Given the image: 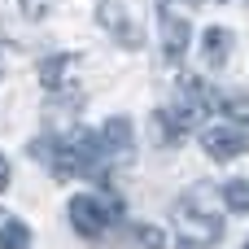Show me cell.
Wrapping results in <instances>:
<instances>
[{"instance_id":"5bb4252c","label":"cell","mask_w":249,"mask_h":249,"mask_svg":"<svg viewBox=\"0 0 249 249\" xmlns=\"http://www.w3.org/2000/svg\"><path fill=\"white\" fill-rule=\"evenodd\" d=\"M4 219H9V214H4V210H0V228H4Z\"/></svg>"},{"instance_id":"8fae6325","label":"cell","mask_w":249,"mask_h":249,"mask_svg":"<svg viewBox=\"0 0 249 249\" xmlns=\"http://www.w3.org/2000/svg\"><path fill=\"white\" fill-rule=\"evenodd\" d=\"M219 197H223V206H228V210H236V214H249V179H228Z\"/></svg>"},{"instance_id":"30bf717a","label":"cell","mask_w":249,"mask_h":249,"mask_svg":"<svg viewBox=\"0 0 249 249\" xmlns=\"http://www.w3.org/2000/svg\"><path fill=\"white\" fill-rule=\"evenodd\" d=\"M0 249H31V228L9 214L4 228H0Z\"/></svg>"},{"instance_id":"277c9868","label":"cell","mask_w":249,"mask_h":249,"mask_svg":"<svg viewBox=\"0 0 249 249\" xmlns=\"http://www.w3.org/2000/svg\"><path fill=\"white\" fill-rule=\"evenodd\" d=\"M96 140H101V153H105L109 166L114 162H131V153H136V131H131V118H123V114L105 118V127L96 131Z\"/></svg>"},{"instance_id":"52a82bcc","label":"cell","mask_w":249,"mask_h":249,"mask_svg":"<svg viewBox=\"0 0 249 249\" xmlns=\"http://www.w3.org/2000/svg\"><path fill=\"white\" fill-rule=\"evenodd\" d=\"M74 70H79V57H74V53H57V57L39 61V79H44V88H53V92H70Z\"/></svg>"},{"instance_id":"ba28073f","label":"cell","mask_w":249,"mask_h":249,"mask_svg":"<svg viewBox=\"0 0 249 249\" xmlns=\"http://www.w3.org/2000/svg\"><path fill=\"white\" fill-rule=\"evenodd\" d=\"M232 31L228 26H210L206 35H201V57H206V66L210 70H219V66H228V57H232Z\"/></svg>"},{"instance_id":"9c48e42d","label":"cell","mask_w":249,"mask_h":249,"mask_svg":"<svg viewBox=\"0 0 249 249\" xmlns=\"http://www.w3.org/2000/svg\"><path fill=\"white\" fill-rule=\"evenodd\" d=\"M162 245H166V232L158 223H127L118 236V249H162Z\"/></svg>"},{"instance_id":"5b68a950","label":"cell","mask_w":249,"mask_h":249,"mask_svg":"<svg viewBox=\"0 0 249 249\" xmlns=\"http://www.w3.org/2000/svg\"><path fill=\"white\" fill-rule=\"evenodd\" d=\"M249 136L241 127H232V123H219V127H206L201 131V149L214 158V162H236L241 153H245Z\"/></svg>"},{"instance_id":"6da1fadb","label":"cell","mask_w":249,"mask_h":249,"mask_svg":"<svg viewBox=\"0 0 249 249\" xmlns=\"http://www.w3.org/2000/svg\"><path fill=\"white\" fill-rule=\"evenodd\" d=\"M210 184H197L184 201H175V245L179 249H210L223 241V214L210 201Z\"/></svg>"},{"instance_id":"7a4b0ae2","label":"cell","mask_w":249,"mask_h":249,"mask_svg":"<svg viewBox=\"0 0 249 249\" xmlns=\"http://www.w3.org/2000/svg\"><path fill=\"white\" fill-rule=\"evenodd\" d=\"M149 4L153 0H101L96 22L118 39V48H144V39H149Z\"/></svg>"},{"instance_id":"3957f363","label":"cell","mask_w":249,"mask_h":249,"mask_svg":"<svg viewBox=\"0 0 249 249\" xmlns=\"http://www.w3.org/2000/svg\"><path fill=\"white\" fill-rule=\"evenodd\" d=\"M118 219H123V201L109 197V193H79V197H70V223L88 241L105 236Z\"/></svg>"},{"instance_id":"8992f818","label":"cell","mask_w":249,"mask_h":249,"mask_svg":"<svg viewBox=\"0 0 249 249\" xmlns=\"http://www.w3.org/2000/svg\"><path fill=\"white\" fill-rule=\"evenodd\" d=\"M188 39H193L188 18H184V13H162V57H166L171 66H179V61H184Z\"/></svg>"},{"instance_id":"7c38bea8","label":"cell","mask_w":249,"mask_h":249,"mask_svg":"<svg viewBox=\"0 0 249 249\" xmlns=\"http://www.w3.org/2000/svg\"><path fill=\"white\" fill-rule=\"evenodd\" d=\"M18 9H22L26 22H44V18L57 9V0H18Z\"/></svg>"},{"instance_id":"4fadbf2b","label":"cell","mask_w":249,"mask_h":249,"mask_svg":"<svg viewBox=\"0 0 249 249\" xmlns=\"http://www.w3.org/2000/svg\"><path fill=\"white\" fill-rule=\"evenodd\" d=\"M4 188H9V158L0 153V193H4Z\"/></svg>"}]
</instances>
